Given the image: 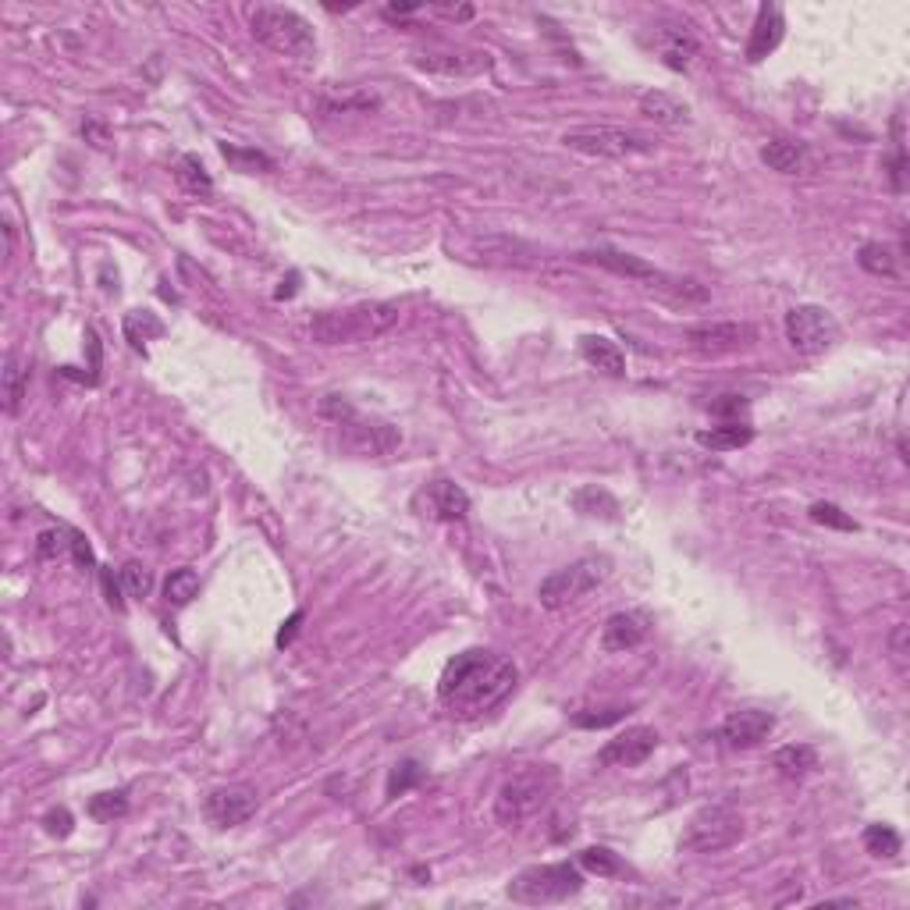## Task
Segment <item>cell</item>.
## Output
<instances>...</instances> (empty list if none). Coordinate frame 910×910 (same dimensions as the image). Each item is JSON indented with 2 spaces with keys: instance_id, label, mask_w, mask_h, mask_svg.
<instances>
[{
  "instance_id": "1",
  "label": "cell",
  "mask_w": 910,
  "mask_h": 910,
  "mask_svg": "<svg viewBox=\"0 0 910 910\" xmlns=\"http://www.w3.org/2000/svg\"><path fill=\"white\" fill-rule=\"evenodd\" d=\"M519 669L498 651L470 647L445 665L438 679V701L455 719H480L516 690Z\"/></svg>"
},
{
  "instance_id": "2",
  "label": "cell",
  "mask_w": 910,
  "mask_h": 910,
  "mask_svg": "<svg viewBox=\"0 0 910 910\" xmlns=\"http://www.w3.org/2000/svg\"><path fill=\"white\" fill-rule=\"evenodd\" d=\"M580 260L605 267V271L619 274V278L637 281L640 288L655 292L658 299H665V303H672V306H701V303H708V296H711L701 281L679 278V274H669V271H658V267L644 264L640 256L619 253V249H587V253H580Z\"/></svg>"
},
{
  "instance_id": "3",
  "label": "cell",
  "mask_w": 910,
  "mask_h": 910,
  "mask_svg": "<svg viewBox=\"0 0 910 910\" xmlns=\"http://www.w3.org/2000/svg\"><path fill=\"white\" fill-rule=\"evenodd\" d=\"M399 324L395 303H360L349 310H324L310 320V335L317 345H349L381 338Z\"/></svg>"
},
{
  "instance_id": "4",
  "label": "cell",
  "mask_w": 910,
  "mask_h": 910,
  "mask_svg": "<svg viewBox=\"0 0 910 910\" xmlns=\"http://www.w3.org/2000/svg\"><path fill=\"white\" fill-rule=\"evenodd\" d=\"M249 29H253V40L264 43V47L274 50V54L296 57V61H310V57L317 54L313 25L292 8L260 4V8H253V15H249Z\"/></svg>"
},
{
  "instance_id": "5",
  "label": "cell",
  "mask_w": 910,
  "mask_h": 910,
  "mask_svg": "<svg viewBox=\"0 0 910 910\" xmlns=\"http://www.w3.org/2000/svg\"><path fill=\"white\" fill-rule=\"evenodd\" d=\"M320 416H328L342 434V445L356 455H388L399 448V431L384 420H370L342 395H324L320 399Z\"/></svg>"
},
{
  "instance_id": "6",
  "label": "cell",
  "mask_w": 910,
  "mask_h": 910,
  "mask_svg": "<svg viewBox=\"0 0 910 910\" xmlns=\"http://www.w3.org/2000/svg\"><path fill=\"white\" fill-rule=\"evenodd\" d=\"M583 889V871L580 864H534L523 868L516 879L509 882V900L527 903V907H544V903H562L569 896H576Z\"/></svg>"
},
{
  "instance_id": "7",
  "label": "cell",
  "mask_w": 910,
  "mask_h": 910,
  "mask_svg": "<svg viewBox=\"0 0 910 910\" xmlns=\"http://www.w3.org/2000/svg\"><path fill=\"white\" fill-rule=\"evenodd\" d=\"M555 783H559V775L551 772V768H527V772L505 779L495 797V818L502 825H509V829L512 825H523L548 804L551 793H555Z\"/></svg>"
},
{
  "instance_id": "8",
  "label": "cell",
  "mask_w": 910,
  "mask_h": 910,
  "mask_svg": "<svg viewBox=\"0 0 910 910\" xmlns=\"http://www.w3.org/2000/svg\"><path fill=\"white\" fill-rule=\"evenodd\" d=\"M608 566H612V562H608L605 555H583V559L569 562V566L544 576L541 587H537V598H541V605L551 608V612L576 605V601L587 598V594L605 580Z\"/></svg>"
},
{
  "instance_id": "9",
  "label": "cell",
  "mask_w": 910,
  "mask_h": 910,
  "mask_svg": "<svg viewBox=\"0 0 910 910\" xmlns=\"http://www.w3.org/2000/svg\"><path fill=\"white\" fill-rule=\"evenodd\" d=\"M743 836V818L729 804H708L690 818L687 832L679 839V847L687 854H719L729 850Z\"/></svg>"
},
{
  "instance_id": "10",
  "label": "cell",
  "mask_w": 910,
  "mask_h": 910,
  "mask_svg": "<svg viewBox=\"0 0 910 910\" xmlns=\"http://www.w3.org/2000/svg\"><path fill=\"white\" fill-rule=\"evenodd\" d=\"M562 143L569 150L583 153V157H605V160H626V157H640V153H651V139L630 132V128H612V125H587V128H573L562 136Z\"/></svg>"
},
{
  "instance_id": "11",
  "label": "cell",
  "mask_w": 910,
  "mask_h": 910,
  "mask_svg": "<svg viewBox=\"0 0 910 910\" xmlns=\"http://www.w3.org/2000/svg\"><path fill=\"white\" fill-rule=\"evenodd\" d=\"M786 342L804 356H822L839 342V320L825 306H793L786 313Z\"/></svg>"
},
{
  "instance_id": "12",
  "label": "cell",
  "mask_w": 910,
  "mask_h": 910,
  "mask_svg": "<svg viewBox=\"0 0 910 910\" xmlns=\"http://www.w3.org/2000/svg\"><path fill=\"white\" fill-rule=\"evenodd\" d=\"M687 345L701 356H726V352L747 349L758 342V331L751 324H736V320H711V324H694L683 331Z\"/></svg>"
},
{
  "instance_id": "13",
  "label": "cell",
  "mask_w": 910,
  "mask_h": 910,
  "mask_svg": "<svg viewBox=\"0 0 910 910\" xmlns=\"http://www.w3.org/2000/svg\"><path fill=\"white\" fill-rule=\"evenodd\" d=\"M256 804H260V797H256L253 786H217L203 800V815L214 829H235L256 815Z\"/></svg>"
},
{
  "instance_id": "14",
  "label": "cell",
  "mask_w": 910,
  "mask_h": 910,
  "mask_svg": "<svg viewBox=\"0 0 910 910\" xmlns=\"http://www.w3.org/2000/svg\"><path fill=\"white\" fill-rule=\"evenodd\" d=\"M658 747V733L647 726H633L626 733L612 736L598 751V765L601 768H633V765H644Z\"/></svg>"
},
{
  "instance_id": "15",
  "label": "cell",
  "mask_w": 910,
  "mask_h": 910,
  "mask_svg": "<svg viewBox=\"0 0 910 910\" xmlns=\"http://www.w3.org/2000/svg\"><path fill=\"white\" fill-rule=\"evenodd\" d=\"M416 509L438 519V523H455V519H466V512H470V495L455 480L438 477L427 480V487L416 495Z\"/></svg>"
},
{
  "instance_id": "16",
  "label": "cell",
  "mask_w": 910,
  "mask_h": 910,
  "mask_svg": "<svg viewBox=\"0 0 910 910\" xmlns=\"http://www.w3.org/2000/svg\"><path fill=\"white\" fill-rule=\"evenodd\" d=\"M647 633H651V615L644 608H626V612L608 615L605 630H601V647L608 655H623L644 644Z\"/></svg>"
},
{
  "instance_id": "17",
  "label": "cell",
  "mask_w": 910,
  "mask_h": 910,
  "mask_svg": "<svg viewBox=\"0 0 910 910\" xmlns=\"http://www.w3.org/2000/svg\"><path fill=\"white\" fill-rule=\"evenodd\" d=\"M772 729H775V719L768 711L740 708L722 722L719 736L729 743V747H736V751H751V747H758V743H765L768 736H772Z\"/></svg>"
},
{
  "instance_id": "18",
  "label": "cell",
  "mask_w": 910,
  "mask_h": 910,
  "mask_svg": "<svg viewBox=\"0 0 910 910\" xmlns=\"http://www.w3.org/2000/svg\"><path fill=\"white\" fill-rule=\"evenodd\" d=\"M783 36H786V18L779 11V4H761L758 18L751 25V40H747V61L751 64L765 61L783 43Z\"/></svg>"
},
{
  "instance_id": "19",
  "label": "cell",
  "mask_w": 910,
  "mask_h": 910,
  "mask_svg": "<svg viewBox=\"0 0 910 910\" xmlns=\"http://www.w3.org/2000/svg\"><path fill=\"white\" fill-rule=\"evenodd\" d=\"M655 50H658V57H662L665 68L683 72L690 64V57L697 54V40H694V32H687L683 25H662V29L655 32Z\"/></svg>"
},
{
  "instance_id": "20",
  "label": "cell",
  "mask_w": 910,
  "mask_h": 910,
  "mask_svg": "<svg viewBox=\"0 0 910 910\" xmlns=\"http://www.w3.org/2000/svg\"><path fill=\"white\" fill-rule=\"evenodd\" d=\"M580 356H583L587 367L601 370V374H608V377H623L626 374L623 349H619L615 342H608V338H601V335H583L580 338Z\"/></svg>"
},
{
  "instance_id": "21",
  "label": "cell",
  "mask_w": 910,
  "mask_h": 910,
  "mask_svg": "<svg viewBox=\"0 0 910 910\" xmlns=\"http://www.w3.org/2000/svg\"><path fill=\"white\" fill-rule=\"evenodd\" d=\"M640 114L644 118H651L655 125H687L690 121V107L679 104L676 96L662 93V89H647V93H640Z\"/></svg>"
},
{
  "instance_id": "22",
  "label": "cell",
  "mask_w": 910,
  "mask_h": 910,
  "mask_svg": "<svg viewBox=\"0 0 910 910\" xmlns=\"http://www.w3.org/2000/svg\"><path fill=\"white\" fill-rule=\"evenodd\" d=\"M420 68L438 75H477L491 68V57L487 54H424L416 57Z\"/></svg>"
},
{
  "instance_id": "23",
  "label": "cell",
  "mask_w": 910,
  "mask_h": 910,
  "mask_svg": "<svg viewBox=\"0 0 910 910\" xmlns=\"http://www.w3.org/2000/svg\"><path fill=\"white\" fill-rule=\"evenodd\" d=\"M754 427L740 424V420H726V424L711 427V431H697V445L711 448V452H736V448L751 445Z\"/></svg>"
},
{
  "instance_id": "24",
  "label": "cell",
  "mask_w": 910,
  "mask_h": 910,
  "mask_svg": "<svg viewBox=\"0 0 910 910\" xmlns=\"http://www.w3.org/2000/svg\"><path fill=\"white\" fill-rule=\"evenodd\" d=\"M772 765L779 768V775H786V779H804V775H811L818 768V751L811 743H786V747L775 751Z\"/></svg>"
},
{
  "instance_id": "25",
  "label": "cell",
  "mask_w": 910,
  "mask_h": 910,
  "mask_svg": "<svg viewBox=\"0 0 910 910\" xmlns=\"http://www.w3.org/2000/svg\"><path fill=\"white\" fill-rule=\"evenodd\" d=\"M25 388H29V363H25L18 352H11L8 363H4V409H8L11 416H15L18 406H22Z\"/></svg>"
},
{
  "instance_id": "26",
  "label": "cell",
  "mask_w": 910,
  "mask_h": 910,
  "mask_svg": "<svg viewBox=\"0 0 910 910\" xmlns=\"http://www.w3.org/2000/svg\"><path fill=\"white\" fill-rule=\"evenodd\" d=\"M761 160H765L772 171L793 175V171H800V164H804V143H797V139H772V143L761 150Z\"/></svg>"
},
{
  "instance_id": "27",
  "label": "cell",
  "mask_w": 910,
  "mask_h": 910,
  "mask_svg": "<svg viewBox=\"0 0 910 910\" xmlns=\"http://www.w3.org/2000/svg\"><path fill=\"white\" fill-rule=\"evenodd\" d=\"M175 182L182 185L189 196H210V192H214V182H210L207 168H203L200 157H192V153H182V157H178Z\"/></svg>"
},
{
  "instance_id": "28",
  "label": "cell",
  "mask_w": 910,
  "mask_h": 910,
  "mask_svg": "<svg viewBox=\"0 0 910 910\" xmlns=\"http://www.w3.org/2000/svg\"><path fill=\"white\" fill-rule=\"evenodd\" d=\"M573 509L583 512V516H601V519H615L619 516V502L608 495L605 487H580L573 495Z\"/></svg>"
},
{
  "instance_id": "29",
  "label": "cell",
  "mask_w": 910,
  "mask_h": 910,
  "mask_svg": "<svg viewBox=\"0 0 910 910\" xmlns=\"http://www.w3.org/2000/svg\"><path fill=\"white\" fill-rule=\"evenodd\" d=\"M857 264H861L868 274H875V278H896V256H893V249L882 246V242H864V246L857 249Z\"/></svg>"
},
{
  "instance_id": "30",
  "label": "cell",
  "mask_w": 910,
  "mask_h": 910,
  "mask_svg": "<svg viewBox=\"0 0 910 910\" xmlns=\"http://www.w3.org/2000/svg\"><path fill=\"white\" fill-rule=\"evenodd\" d=\"M864 850H868L871 857H886V861H893V857L903 850V839L893 825H868V829H864Z\"/></svg>"
},
{
  "instance_id": "31",
  "label": "cell",
  "mask_w": 910,
  "mask_h": 910,
  "mask_svg": "<svg viewBox=\"0 0 910 910\" xmlns=\"http://www.w3.org/2000/svg\"><path fill=\"white\" fill-rule=\"evenodd\" d=\"M200 594V573L196 569H175V573L168 576V583H164V598H168V605H189L192 598Z\"/></svg>"
},
{
  "instance_id": "32",
  "label": "cell",
  "mask_w": 910,
  "mask_h": 910,
  "mask_svg": "<svg viewBox=\"0 0 910 910\" xmlns=\"http://www.w3.org/2000/svg\"><path fill=\"white\" fill-rule=\"evenodd\" d=\"M576 864H580L583 871L598 875V879H615V875H623V861H619V857H615L608 847H587V850H580Z\"/></svg>"
},
{
  "instance_id": "33",
  "label": "cell",
  "mask_w": 910,
  "mask_h": 910,
  "mask_svg": "<svg viewBox=\"0 0 910 910\" xmlns=\"http://www.w3.org/2000/svg\"><path fill=\"white\" fill-rule=\"evenodd\" d=\"M221 153H224V160H228L235 171H242V175H256V171H274V160L267 157V153H260V150H242V146L221 143Z\"/></svg>"
},
{
  "instance_id": "34",
  "label": "cell",
  "mask_w": 910,
  "mask_h": 910,
  "mask_svg": "<svg viewBox=\"0 0 910 910\" xmlns=\"http://www.w3.org/2000/svg\"><path fill=\"white\" fill-rule=\"evenodd\" d=\"M160 335H164V324H160L153 313L143 310V313H128L125 317V338L136 345V349H143L146 338H160Z\"/></svg>"
},
{
  "instance_id": "35",
  "label": "cell",
  "mask_w": 910,
  "mask_h": 910,
  "mask_svg": "<svg viewBox=\"0 0 910 910\" xmlns=\"http://www.w3.org/2000/svg\"><path fill=\"white\" fill-rule=\"evenodd\" d=\"M125 811H128V797L121 790L96 793V797L89 800V818H96V822H114V818H121Z\"/></svg>"
},
{
  "instance_id": "36",
  "label": "cell",
  "mask_w": 910,
  "mask_h": 910,
  "mask_svg": "<svg viewBox=\"0 0 910 910\" xmlns=\"http://www.w3.org/2000/svg\"><path fill=\"white\" fill-rule=\"evenodd\" d=\"M416 783H424V765L420 761H402V765L392 768L388 775V797H402L406 790H413Z\"/></svg>"
},
{
  "instance_id": "37",
  "label": "cell",
  "mask_w": 910,
  "mask_h": 910,
  "mask_svg": "<svg viewBox=\"0 0 910 910\" xmlns=\"http://www.w3.org/2000/svg\"><path fill=\"white\" fill-rule=\"evenodd\" d=\"M121 587L128 591V598H146L153 591V573L143 562H125L121 566Z\"/></svg>"
},
{
  "instance_id": "38",
  "label": "cell",
  "mask_w": 910,
  "mask_h": 910,
  "mask_svg": "<svg viewBox=\"0 0 910 910\" xmlns=\"http://www.w3.org/2000/svg\"><path fill=\"white\" fill-rule=\"evenodd\" d=\"M811 519L815 523H822V527H832V530H857V523L847 516V512L839 509V505L832 502H815L811 505Z\"/></svg>"
},
{
  "instance_id": "39",
  "label": "cell",
  "mask_w": 910,
  "mask_h": 910,
  "mask_svg": "<svg viewBox=\"0 0 910 910\" xmlns=\"http://www.w3.org/2000/svg\"><path fill=\"white\" fill-rule=\"evenodd\" d=\"M40 559H57V555H68L72 551V530H43L40 541H36Z\"/></svg>"
},
{
  "instance_id": "40",
  "label": "cell",
  "mask_w": 910,
  "mask_h": 910,
  "mask_svg": "<svg viewBox=\"0 0 910 910\" xmlns=\"http://www.w3.org/2000/svg\"><path fill=\"white\" fill-rule=\"evenodd\" d=\"M630 708H601V711H576L573 722L580 729H605L612 722H619Z\"/></svg>"
},
{
  "instance_id": "41",
  "label": "cell",
  "mask_w": 910,
  "mask_h": 910,
  "mask_svg": "<svg viewBox=\"0 0 910 910\" xmlns=\"http://www.w3.org/2000/svg\"><path fill=\"white\" fill-rule=\"evenodd\" d=\"M43 825H47V832L50 836H57V839H64V836H72V811L68 807H54V811H47V818H43Z\"/></svg>"
},
{
  "instance_id": "42",
  "label": "cell",
  "mask_w": 910,
  "mask_h": 910,
  "mask_svg": "<svg viewBox=\"0 0 910 910\" xmlns=\"http://www.w3.org/2000/svg\"><path fill=\"white\" fill-rule=\"evenodd\" d=\"M907 637H910L907 626H896V630L889 633V651H893V662L900 672L907 669Z\"/></svg>"
},
{
  "instance_id": "43",
  "label": "cell",
  "mask_w": 910,
  "mask_h": 910,
  "mask_svg": "<svg viewBox=\"0 0 910 910\" xmlns=\"http://www.w3.org/2000/svg\"><path fill=\"white\" fill-rule=\"evenodd\" d=\"M711 413L729 416V420H740V413H747V402H743L740 395H722L719 402H711Z\"/></svg>"
},
{
  "instance_id": "44",
  "label": "cell",
  "mask_w": 910,
  "mask_h": 910,
  "mask_svg": "<svg viewBox=\"0 0 910 910\" xmlns=\"http://www.w3.org/2000/svg\"><path fill=\"white\" fill-rule=\"evenodd\" d=\"M72 555L82 562V566H93V548H89V541L82 534H75L72 530Z\"/></svg>"
},
{
  "instance_id": "45",
  "label": "cell",
  "mask_w": 910,
  "mask_h": 910,
  "mask_svg": "<svg viewBox=\"0 0 910 910\" xmlns=\"http://www.w3.org/2000/svg\"><path fill=\"white\" fill-rule=\"evenodd\" d=\"M100 576H104V591H107V601H111V605H114V608H118V612H121V598H118V580H114V576H111V569H104V573H100Z\"/></svg>"
},
{
  "instance_id": "46",
  "label": "cell",
  "mask_w": 910,
  "mask_h": 910,
  "mask_svg": "<svg viewBox=\"0 0 910 910\" xmlns=\"http://www.w3.org/2000/svg\"><path fill=\"white\" fill-rule=\"evenodd\" d=\"M299 623H303V612H296V615H292V619H288L285 626H281V633H278V644H281V647H285L288 640L296 637V626H299Z\"/></svg>"
},
{
  "instance_id": "47",
  "label": "cell",
  "mask_w": 910,
  "mask_h": 910,
  "mask_svg": "<svg viewBox=\"0 0 910 910\" xmlns=\"http://www.w3.org/2000/svg\"><path fill=\"white\" fill-rule=\"evenodd\" d=\"M296 281H299V274L292 271V274H288V281H281V288H278V292H274V296H278V299L296 296Z\"/></svg>"
},
{
  "instance_id": "48",
  "label": "cell",
  "mask_w": 910,
  "mask_h": 910,
  "mask_svg": "<svg viewBox=\"0 0 910 910\" xmlns=\"http://www.w3.org/2000/svg\"><path fill=\"white\" fill-rule=\"evenodd\" d=\"M416 11V4H395V8H388V18H395V15H413Z\"/></svg>"
}]
</instances>
